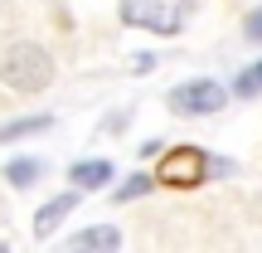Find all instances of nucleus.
Returning <instances> with one entry per match:
<instances>
[{
	"instance_id": "nucleus-6",
	"label": "nucleus",
	"mask_w": 262,
	"mask_h": 253,
	"mask_svg": "<svg viewBox=\"0 0 262 253\" xmlns=\"http://www.w3.org/2000/svg\"><path fill=\"white\" fill-rule=\"evenodd\" d=\"M73 209H78V190H68V195L49 200V205H44V209L34 215V234H39V239H49V234H54V229L63 224L68 215H73Z\"/></svg>"
},
{
	"instance_id": "nucleus-2",
	"label": "nucleus",
	"mask_w": 262,
	"mask_h": 253,
	"mask_svg": "<svg viewBox=\"0 0 262 253\" xmlns=\"http://www.w3.org/2000/svg\"><path fill=\"white\" fill-rule=\"evenodd\" d=\"M194 0H122V25L131 29H150L160 39H175L189 20Z\"/></svg>"
},
{
	"instance_id": "nucleus-13",
	"label": "nucleus",
	"mask_w": 262,
	"mask_h": 253,
	"mask_svg": "<svg viewBox=\"0 0 262 253\" xmlns=\"http://www.w3.org/2000/svg\"><path fill=\"white\" fill-rule=\"evenodd\" d=\"M0 253H10V248H5V244H0Z\"/></svg>"
},
{
	"instance_id": "nucleus-11",
	"label": "nucleus",
	"mask_w": 262,
	"mask_h": 253,
	"mask_svg": "<svg viewBox=\"0 0 262 253\" xmlns=\"http://www.w3.org/2000/svg\"><path fill=\"white\" fill-rule=\"evenodd\" d=\"M150 185H156V180H150V176H131V180H126V185H122V190H117V200H136V195H146V190H150Z\"/></svg>"
},
{
	"instance_id": "nucleus-1",
	"label": "nucleus",
	"mask_w": 262,
	"mask_h": 253,
	"mask_svg": "<svg viewBox=\"0 0 262 253\" xmlns=\"http://www.w3.org/2000/svg\"><path fill=\"white\" fill-rule=\"evenodd\" d=\"M49 78H54V59L39 44L5 49V59H0V83L5 88H15V93H39V88H49Z\"/></svg>"
},
{
	"instance_id": "nucleus-3",
	"label": "nucleus",
	"mask_w": 262,
	"mask_h": 253,
	"mask_svg": "<svg viewBox=\"0 0 262 253\" xmlns=\"http://www.w3.org/2000/svg\"><path fill=\"white\" fill-rule=\"evenodd\" d=\"M209 166H214V161H209L199 146H175V151H165V156H160V166H156V185L189 190V185H199V180L209 176Z\"/></svg>"
},
{
	"instance_id": "nucleus-9",
	"label": "nucleus",
	"mask_w": 262,
	"mask_h": 253,
	"mask_svg": "<svg viewBox=\"0 0 262 253\" xmlns=\"http://www.w3.org/2000/svg\"><path fill=\"white\" fill-rule=\"evenodd\" d=\"M54 117H19V122L0 127V141H19V137H34V131H49Z\"/></svg>"
},
{
	"instance_id": "nucleus-4",
	"label": "nucleus",
	"mask_w": 262,
	"mask_h": 253,
	"mask_svg": "<svg viewBox=\"0 0 262 253\" xmlns=\"http://www.w3.org/2000/svg\"><path fill=\"white\" fill-rule=\"evenodd\" d=\"M170 112L175 117H209V112H219V107L228 103V93L219 83H209V78H194V83H180V88H170Z\"/></svg>"
},
{
	"instance_id": "nucleus-8",
	"label": "nucleus",
	"mask_w": 262,
	"mask_h": 253,
	"mask_svg": "<svg viewBox=\"0 0 262 253\" xmlns=\"http://www.w3.org/2000/svg\"><path fill=\"white\" fill-rule=\"evenodd\" d=\"M39 176H44V161H10V166H5V180H10V185H15V190H25V185H34V180Z\"/></svg>"
},
{
	"instance_id": "nucleus-10",
	"label": "nucleus",
	"mask_w": 262,
	"mask_h": 253,
	"mask_svg": "<svg viewBox=\"0 0 262 253\" xmlns=\"http://www.w3.org/2000/svg\"><path fill=\"white\" fill-rule=\"evenodd\" d=\"M257 93H262V64L243 68V73L233 78V98H257Z\"/></svg>"
},
{
	"instance_id": "nucleus-12",
	"label": "nucleus",
	"mask_w": 262,
	"mask_h": 253,
	"mask_svg": "<svg viewBox=\"0 0 262 253\" xmlns=\"http://www.w3.org/2000/svg\"><path fill=\"white\" fill-rule=\"evenodd\" d=\"M243 34H248V44H262V10H253V15H248Z\"/></svg>"
},
{
	"instance_id": "nucleus-5",
	"label": "nucleus",
	"mask_w": 262,
	"mask_h": 253,
	"mask_svg": "<svg viewBox=\"0 0 262 253\" xmlns=\"http://www.w3.org/2000/svg\"><path fill=\"white\" fill-rule=\"evenodd\" d=\"M117 248H122L117 224H93V229H83V234H73V244L63 253H117Z\"/></svg>"
},
{
	"instance_id": "nucleus-7",
	"label": "nucleus",
	"mask_w": 262,
	"mask_h": 253,
	"mask_svg": "<svg viewBox=\"0 0 262 253\" xmlns=\"http://www.w3.org/2000/svg\"><path fill=\"white\" fill-rule=\"evenodd\" d=\"M112 180V161H78L73 166V185L78 190H102Z\"/></svg>"
}]
</instances>
